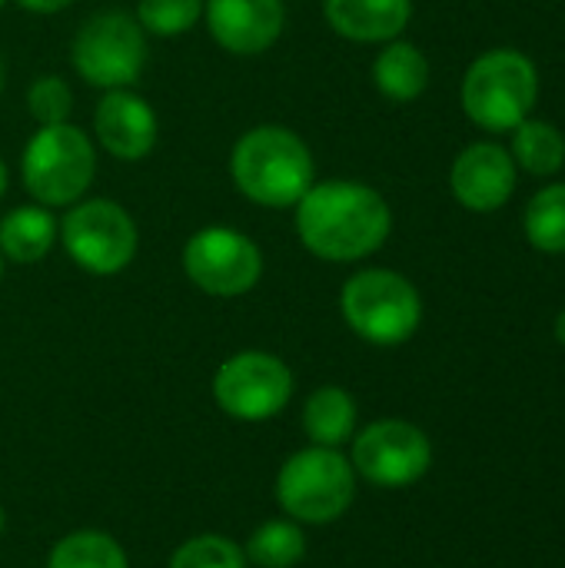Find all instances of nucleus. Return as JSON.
Here are the masks:
<instances>
[{
    "mask_svg": "<svg viewBox=\"0 0 565 568\" xmlns=\"http://www.w3.org/2000/svg\"><path fill=\"white\" fill-rule=\"evenodd\" d=\"M230 176L246 200L286 210L296 206L316 183V166L300 133H293L290 126L263 123L246 130L233 143Z\"/></svg>",
    "mask_w": 565,
    "mask_h": 568,
    "instance_id": "f03ea898",
    "label": "nucleus"
},
{
    "mask_svg": "<svg viewBox=\"0 0 565 568\" xmlns=\"http://www.w3.org/2000/svg\"><path fill=\"white\" fill-rule=\"evenodd\" d=\"M47 568H130L123 546L97 529H80L63 536L50 556Z\"/></svg>",
    "mask_w": 565,
    "mask_h": 568,
    "instance_id": "412c9836",
    "label": "nucleus"
},
{
    "mask_svg": "<svg viewBox=\"0 0 565 568\" xmlns=\"http://www.w3.org/2000/svg\"><path fill=\"white\" fill-rule=\"evenodd\" d=\"M393 213L383 193L360 180H323L296 203L300 243L326 263H356L383 250Z\"/></svg>",
    "mask_w": 565,
    "mask_h": 568,
    "instance_id": "f257e3e1",
    "label": "nucleus"
},
{
    "mask_svg": "<svg viewBox=\"0 0 565 568\" xmlns=\"http://www.w3.org/2000/svg\"><path fill=\"white\" fill-rule=\"evenodd\" d=\"M203 17V0H140L137 23L153 37H180Z\"/></svg>",
    "mask_w": 565,
    "mask_h": 568,
    "instance_id": "b1692460",
    "label": "nucleus"
},
{
    "mask_svg": "<svg viewBox=\"0 0 565 568\" xmlns=\"http://www.w3.org/2000/svg\"><path fill=\"white\" fill-rule=\"evenodd\" d=\"M326 23L353 43H390L413 17V0H323Z\"/></svg>",
    "mask_w": 565,
    "mask_h": 568,
    "instance_id": "2eb2a0df",
    "label": "nucleus"
},
{
    "mask_svg": "<svg viewBox=\"0 0 565 568\" xmlns=\"http://www.w3.org/2000/svg\"><path fill=\"white\" fill-rule=\"evenodd\" d=\"M356 499L353 463L340 449L310 446L293 453L276 476V503L300 526H330Z\"/></svg>",
    "mask_w": 565,
    "mask_h": 568,
    "instance_id": "20e7f679",
    "label": "nucleus"
},
{
    "mask_svg": "<svg viewBox=\"0 0 565 568\" xmlns=\"http://www.w3.org/2000/svg\"><path fill=\"white\" fill-rule=\"evenodd\" d=\"M463 113L486 133H513L539 100L536 63L513 47L480 53L463 77Z\"/></svg>",
    "mask_w": 565,
    "mask_h": 568,
    "instance_id": "7ed1b4c3",
    "label": "nucleus"
},
{
    "mask_svg": "<svg viewBox=\"0 0 565 568\" xmlns=\"http://www.w3.org/2000/svg\"><path fill=\"white\" fill-rule=\"evenodd\" d=\"M0 280H3V253H0Z\"/></svg>",
    "mask_w": 565,
    "mask_h": 568,
    "instance_id": "c756f323",
    "label": "nucleus"
},
{
    "mask_svg": "<svg viewBox=\"0 0 565 568\" xmlns=\"http://www.w3.org/2000/svg\"><path fill=\"white\" fill-rule=\"evenodd\" d=\"M213 399L236 423H266L290 406L293 373L273 353L243 349L216 369Z\"/></svg>",
    "mask_w": 565,
    "mask_h": 568,
    "instance_id": "1a4fd4ad",
    "label": "nucleus"
},
{
    "mask_svg": "<svg viewBox=\"0 0 565 568\" xmlns=\"http://www.w3.org/2000/svg\"><path fill=\"white\" fill-rule=\"evenodd\" d=\"M0 90H3V63H0Z\"/></svg>",
    "mask_w": 565,
    "mask_h": 568,
    "instance_id": "7c9ffc66",
    "label": "nucleus"
},
{
    "mask_svg": "<svg viewBox=\"0 0 565 568\" xmlns=\"http://www.w3.org/2000/svg\"><path fill=\"white\" fill-rule=\"evenodd\" d=\"M60 243L67 256L93 276L123 273L140 246L133 216L113 200H80L60 220Z\"/></svg>",
    "mask_w": 565,
    "mask_h": 568,
    "instance_id": "6e6552de",
    "label": "nucleus"
},
{
    "mask_svg": "<svg viewBox=\"0 0 565 568\" xmlns=\"http://www.w3.org/2000/svg\"><path fill=\"white\" fill-rule=\"evenodd\" d=\"M203 20L226 53L256 57L280 40L286 7L283 0H203Z\"/></svg>",
    "mask_w": 565,
    "mask_h": 568,
    "instance_id": "ddd939ff",
    "label": "nucleus"
},
{
    "mask_svg": "<svg viewBox=\"0 0 565 568\" xmlns=\"http://www.w3.org/2000/svg\"><path fill=\"white\" fill-rule=\"evenodd\" d=\"M57 240V220L47 206L30 203V206H13L0 220V253L10 263L30 266L40 263Z\"/></svg>",
    "mask_w": 565,
    "mask_h": 568,
    "instance_id": "f3484780",
    "label": "nucleus"
},
{
    "mask_svg": "<svg viewBox=\"0 0 565 568\" xmlns=\"http://www.w3.org/2000/svg\"><path fill=\"white\" fill-rule=\"evenodd\" d=\"M303 429L313 446L340 449L356 433V399L343 386H320L303 403Z\"/></svg>",
    "mask_w": 565,
    "mask_h": 568,
    "instance_id": "a211bd4d",
    "label": "nucleus"
},
{
    "mask_svg": "<svg viewBox=\"0 0 565 568\" xmlns=\"http://www.w3.org/2000/svg\"><path fill=\"white\" fill-rule=\"evenodd\" d=\"M0 3H3V0H0Z\"/></svg>",
    "mask_w": 565,
    "mask_h": 568,
    "instance_id": "2f4dec72",
    "label": "nucleus"
},
{
    "mask_svg": "<svg viewBox=\"0 0 565 568\" xmlns=\"http://www.w3.org/2000/svg\"><path fill=\"white\" fill-rule=\"evenodd\" d=\"M70 63L90 87H130L147 67V33L137 17L123 10H100L73 33Z\"/></svg>",
    "mask_w": 565,
    "mask_h": 568,
    "instance_id": "0eeeda50",
    "label": "nucleus"
},
{
    "mask_svg": "<svg viewBox=\"0 0 565 568\" xmlns=\"http://www.w3.org/2000/svg\"><path fill=\"white\" fill-rule=\"evenodd\" d=\"M183 273L186 280L216 300H233L250 293L263 276L260 246L230 226H206L193 233L183 246Z\"/></svg>",
    "mask_w": 565,
    "mask_h": 568,
    "instance_id": "9d476101",
    "label": "nucleus"
},
{
    "mask_svg": "<svg viewBox=\"0 0 565 568\" xmlns=\"http://www.w3.org/2000/svg\"><path fill=\"white\" fill-rule=\"evenodd\" d=\"M73 0H17V7L30 10V13H57L63 7H70Z\"/></svg>",
    "mask_w": 565,
    "mask_h": 568,
    "instance_id": "a878e982",
    "label": "nucleus"
},
{
    "mask_svg": "<svg viewBox=\"0 0 565 568\" xmlns=\"http://www.w3.org/2000/svg\"><path fill=\"white\" fill-rule=\"evenodd\" d=\"M93 133L113 160L137 163L153 153L160 123H157L153 106L140 93H133L130 87H120L100 97L97 113H93Z\"/></svg>",
    "mask_w": 565,
    "mask_h": 568,
    "instance_id": "4468645a",
    "label": "nucleus"
},
{
    "mask_svg": "<svg viewBox=\"0 0 565 568\" xmlns=\"http://www.w3.org/2000/svg\"><path fill=\"white\" fill-rule=\"evenodd\" d=\"M519 166L506 146L493 140L470 143L450 170V190L470 213H496L516 193Z\"/></svg>",
    "mask_w": 565,
    "mask_h": 568,
    "instance_id": "f8f14e48",
    "label": "nucleus"
},
{
    "mask_svg": "<svg viewBox=\"0 0 565 568\" xmlns=\"http://www.w3.org/2000/svg\"><path fill=\"white\" fill-rule=\"evenodd\" d=\"M243 552L256 568H293L306 556V536L293 519H266L253 529Z\"/></svg>",
    "mask_w": 565,
    "mask_h": 568,
    "instance_id": "aec40b11",
    "label": "nucleus"
},
{
    "mask_svg": "<svg viewBox=\"0 0 565 568\" xmlns=\"http://www.w3.org/2000/svg\"><path fill=\"white\" fill-rule=\"evenodd\" d=\"M20 176L40 206H73L97 176V150L73 123L40 126L23 146Z\"/></svg>",
    "mask_w": 565,
    "mask_h": 568,
    "instance_id": "39448f33",
    "label": "nucleus"
},
{
    "mask_svg": "<svg viewBox=\"0 0 565 568\" xmlns=\"http://www.w3.org/2000/svg\"><path fill=\"white\" fill-rule=\"evenodd\" d=\"M509 156L516 160L519 170H526L533 176H556L565 166L563 130L546 120H523L513 130Z\"/></svg>",
    "mask_w": 565,
    "mask_h": 568,
    "instance_id": "6ab92c4d",
    "label": "nucleus"
},
{
    "mask_svg": "<svg viewBox=\"0 0 565 568\" xmlns=\"http://www.w3.org/2000/svg\"><path fill=\"white\" fill-rule=\"evenodd\" d=\"M7 529V516H3V509H0V532Z\"/></svg>",
    "mask_w": 565,
    "mask_h": 568,
    "instance_id": "c85d7f7f",
    "label": "nucleus"
},
{
    "mask_svg": "<svg viewBox=\"0 0 565 568\" xmlns=\"http://www.w3.org/2000/svg\"><path fill=\"white\" fill-rule=\"evenodd\" d=\"M353 473L380 489L420 483L433 466L430 436L406 419H380L353 439Z\"/></svg>",
    "mask_w": 565,
    "mask_h": 568,
    "instance_id": "9b49d317",
    "label": "nucleus"
},
{
    "mask_svg": "<svg viewBox=\"0 0 565 568\" xmlns=\"http://www.w3.org/2000/svg\"><path fill=\"white\" fill-rule=\"evenodd\" d=\"M27 110L30 116L40 123V126H50V123H67L70 110H73V90L67 80L53 77V73H43L30 83L27 90Z\"/></svg>",
    "mask_w": 565,
    "mask_h": 568,
    "instance_id": "393cba45",
    "label": "nucleus"
},
{
    "mask_svg": "<svg viewBox=\"0 0 565 568\" xmlns=\"http://www.w3.org/2000/svg\"><path fill=\"white\" fill-rule=\"evenodd\" d=\"M3 193H7V166L0 160V200H3Z\"/></svg>",
    "mask_w": 565,
    "mask_h": 568,
    "instance_id": "cd10ccee",
    "label": "nucleus"
},
{
    "mask_svg": "<svg viewBox=\"0 0 565 568\" xmlns=\"http://www.w3.org/2000/svg\"><path fill=\"white\" fill-rule=\"evenodd\" d=\"M523 233L539 253H565V183L543 186L523 213Z\"/></svg>",
    "mask_w": 565,
    "mask_h": 568,
    "instance_id": "4be33fe9",
    "label": "nucleus"
},
{
    "mask_svg": "<svg viewBox=\"0 0 565 568\" xmlns=\"http://www.w3.org/2000/svg\"><path fill=\"white\" fill-rule=\"evenodd\" d=\"M246 552L240 542L226 536H193L183 546H176L170 568H246Z\"/></svg>",
    "mask_w": 565,
    "mask_h": 568,
    "instance_id": "5701e85b",
    "label": "nucleus"
},
{
    "mask_svg": "<svg viewBox=\"0 0 565 568\" xmlns=\"http://www.w3.org/2000/svg\"><path fill=\"white\" fill-rule=\"evenodd\" d=\"M373 83L386 100L410 103L430 87V60L410 40H390L373 60Z\"/></svg>",
    "mask_w": 565,
    "mask_h": 568,
    "instance_id": "dca6fc26",
    "label": "nucleus"
},
{
    "mask_svg": "<svg viewBox=\"0 0 565 568\" xmlns=\"http://www.w3.org/2000/svg\"><path fill=\"white\" fill-rule=\"evenodd\" d=\"M346 326L373 346H400L423 323L420 290L396 270H360L340 290Z\"/></svg>",
    "mask_w": 565,
    "mask_h": 568,
    "instance_id": "423d86ee",
    "label": "nucleus"
},
{
    "mask_svg": "<svg viewBox=\"0 0 565 568\" xmlns=\"http://www.w3.org/2000/svg\"><path fill=\"white\" fill-rule=\"evenodd\" d=\"M556 339L565 346V310L556 316Z\"/></svg>",
    "mask_w": 565,
    "mask_h": 568,
    "instance_id": "bb28decb",
    "label": "nucleus"
}]
</instances>
